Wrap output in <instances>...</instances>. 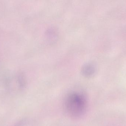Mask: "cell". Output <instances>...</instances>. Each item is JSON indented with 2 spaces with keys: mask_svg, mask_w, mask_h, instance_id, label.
<instances>
[{
  "mask_svg": "<svg viewBox=\"0 0 126 126\" xmlns=\"http://www.w3.org/2000/svg\"><path fill=\"white\" fill-rule=\"evenodd\" d=\"M65 107L67 113L71 117H80L86 110V99L80 93L76 92H72L67 97Z\"/></svg>",
  "mask_w": 126,
  "mask_h": 126,
  "instance_id": "6da1fadb",
  "label": "cell"
},
{
  "mask_svg": "<svg viewBox=\"0 0 126 126\" xmlns=\"http://www.w3.org/2000/svg\"><path fill=\"white\" fill-rule=\"evenodd\" d=\"M95 70L94 67L91 64H86L83 66L82 72L86 77H90L94 74Z\"/></svg>",
  "mask_w": 126,
  "mask_h": 126,
  "instance_id": "7a4b0ae2",
  "label": "cell"
}]
</instances>
